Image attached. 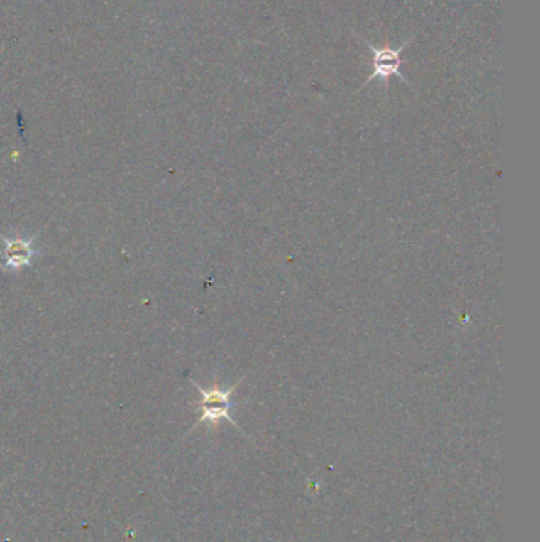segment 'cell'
<instances>
[{"label": "cell", "mask_w": 540, "mask_h": 542, "mask_svg": "<svg viewBox=\"0 0 540 542\" xmlns=\"http://www.w3.org/2000/svg\"><path fill=\"white\" fill-rule=\"evenodd\" d=\"M241 381L243 377L235 384V386H231L228 390H224L219 387L217 382H214V386L211 389H203L202 386H198L194 379H190V384H192V386L198 390V394L202 395L200 401H198V411H200L202 414L197 418L192 430H195L198 425H202L203 422H209L211 425H214L216 427L221 421H228L233 427L239 428V425L236 423L235 418L230 416V411L235 406V403L231 401V394L235 392L236 387L241 384Z\"/></svg>", "instance_id": "obj_1"}, {"label": "cell", "mask_w": 540, "mask_h": 542, "mask_svg": "<svg viewBox=\"0 0 540 542\" xmlns=\"http://www.w3.org/2000/svg\"><path fill=\"white\" fill-rule=\"evenodd\" d=\"M358 38L369 48V51H371V54H373V75L365 81L363 86L369 85L375 78H379V80L384 81L385 85H388L390 77L400 78L402 83L409 85L407 80L402 77V73H401V65H402L401 54H402V51H404V48L409 45V42H411L414 37L406 40V42L402 43L400 48H390V46H387V48H378V46H374V45L369 43L368 40H365L363 37L358 36ZM363 86H361V87H363Z\"/></svg>", "instance_id": "obj_2"}, {"label": "cell", "mask_w": 540, "mask_h": 542, "mask_svg": "<svg viewBox=\"0 0 540 542\" xmlns=\"http://www.w3.org/2000/svg\"><path fill=\"white\" fill-rule=\"evenodd\" d=\"M37 233L32 235L31 238H21V237H15V238H9L0 233V239H2L5 248L0 251V257L4 259V264L0 265V271L6 273V271H16L19 273L24 266H31L33 265V257L42 256V251H38L33 248V242L37 239Z\"/></svg>", "instance_id": "obj_3"}]
</instances>
